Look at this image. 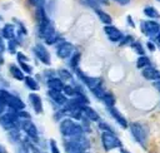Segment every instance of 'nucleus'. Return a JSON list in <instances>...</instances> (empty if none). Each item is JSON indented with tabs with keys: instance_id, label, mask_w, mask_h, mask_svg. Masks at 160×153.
<instances>
[{
	"instance_id": "obj_27",
	"label": "nucleus",
	"mask_w": 160,
	"mask_h": 153,
	"mask_svg": "<svg viewBox=\"0 0 160 153\" xmlns=\"http://www.w3.org/2000/svg\"><path fill=\"white\" fill-rule=\"evenodd\" d=\"M16 153H30V147H29V142L26 140H21L18 143L16 147Z\"/></svg>"
},
{
	"instance_id": "obj_47",
	"label": "nucleus",
	"mask_w": 160,
	"mask_h": 153,
	"mask_svg": "<svg viewBox=\"0 0 160 153\" xmlns=\"http://www.w3.org/2000/svg\"><path fill=\"white\" fill-rule=\"evenodd\" d=\"M98 4H101V5H108V0H95Z\"/></svg>"
},
{
	"instance_id": "obj_51",
	"label": "nucleus",
	"mask_w": 160,
	"mask_h": 153,
	"mask_svg": "<svg viewBox=\"0 0 160 153\" xmlns=\"http://www.w3.org/2000/svg\"><path fill=\"white\" fill-rule=\"evenodd\" d=\"M1 21H2V16L0 15V23H1Z\"/></svg>"
},
{
	"instance_id": "obj_48",
	"label": "nucleus",
	"mask_w": 160,
	"mask_h": 153,
	"mask_svg": "<svg viewBox=\"0 0 160 153\" xmlns=\"http://www.w3.org/2000/svg\"><path fill=\"white\" fill-rule=\"evenodd\" d=\"M0 153H6V149L1 143H0Z\"/></svg>"
},
{
	"instance_id": "obj_30",
	"label": "nucleus",
	"mask_w": 160,
	"mask_h": 153,
	"mask_svg": "<svg viewBox=\"0 0 160 153\" xmlns=\"http://www.w3.org/2000/svg\"><path fill=\"white\" fill-rule=\"evenodd\" d=\"M19 66H20V69H21L24 73H26V74H31V73H32V66H31L28 61H19Z\"/></svg>"
},
{
	"instance_id": "obj_14",
	"label": "nucleus",
	"mask_w": 160,
	"mask_h": 153,
	"mask_svg": "<svg viewBox=\"0 0 160 153\" xmlns=\"http://www.w3.org/2000/svg\"><path fill=\"white\" fill-rule=\"evenodd\" d=\"M29 100H30V104H31L34 112L36 114H41L42 113V100H41V97L39 94H36L35 92H32V93L29 94Z\"/></svg>"
},
{
	"instance_id": "obj_29",
	"label": "nucleus",
	"mask_w": 160,
	"mask_h": 153,
	"mask_svg": "<svg viewBox=\"0 0 160 153\" xmlns=\"http://www.w3.org/2000/svg\"><path fill=\"white\" fill-rule=\"evenodd\" d=\"M10 95H11V93H10L9 90H6V89H4V88H0V103H1V104L6 105L8 102H9Z\"/></svg>"
},
{
	"instance_id": "obj_23",
	"label": "nucleus",
	"mask_w": 160,
	"mask_h": 153,
	"mask_svg": "<svg viewBox=\"0 0 160 153\" xmlns=\"http://www.w3.org/2000/svg\"><path fill=\"white\" fill-rule=\"evenodd\" d=\"M19 41L16 40V38H12V39H9L8 40V44H6V50L10 53V54H16V49L19 46Z\"/></svg>"
},
{
	"instance_id": "obj_1",
	"label": "nucleus",
	"mask_w": 160,
	"mask_h": 153,
	"mask_svg": "<svg viewBox=\"0 0 160 153\" xmlns=\"http://www.w3.org/2000/svg\"><path fill=\"white\" fill-rule=\"evenodd\" d=\"M59 130L65 138H70L85 133L81 123H78L72 118H62L59 124Z\"/></svg>"
},
{
	"instance_id": "obj_18",
	"label": "nucleus",
	"mask_w": 160,
	"mask_h": 153,
	"mask_svg": "<svg viewBox=\"0 0 160 153\" xmlns=\"http://www.w3.org/2000/svg\"><path fill=\"white\" fill-rule=\"evenodd\" d=\"M46 85L49 89H54V90H62L65 83L64 80H61L59 76H50L46 80Z\"/></svg>"
},
{
	"instance_id": "obj_12",
	"label": "nucleus",
	"mask_w": 160,
	"mask_h": 153,
	"mask_svg": "<svg viewBox=\"0 0 160 153\" xmlns=\"http://www.w3.org/2000/svg\"><path fill=\"white\" fill-rule=\"evenodd\" d=\"M48 95L49 98L56 103L58 105H64L68 102V97L61 92V90H54V89H49L48 90Z\"/></svg>"
},
{
	"instance_id": "obj_26",
	"label": "nucleus",
	"mask_w": 160,
	"mask_h": 153,
	"mask_svg": "<svg viewBox=\"0 0 160 153\" xmlns=\"http://www.w3.org/2000/svg\"><path fill=\"white\" fill-rule=\"evenodd\" d=\"M150 65V60H149V58L146 56V55H140L139 58H138V61H136V66L139 68V69H144V68H146V66H149Z\"/></svg>"
},
{
	"instance_id": "obj_3",
	"label": "nucleus",
	"mask_w": 160,
	"mask_h": 153,
	"mask_svg": "<svg viewBox=\"0 0 160 153\" xmlns=\"http://www.w3.org/2000/svg\"><path fill=\"white\" fill-rule=\"evenodd\" d=\"M100 138H101L102 148H104L106 152L121 147V140H120L119 137L114 133V130H102Z\"/></svg>"
},
{
	"instance_id": "obj_19",
	"label": "nucleus",
	"mask_w": 160,
	"mask_h": 153,
	"mask_svg": "<svg viewBox=\"0 0 160 153\" xmlns=\"http://www.w3.org/2000/svg\"><path fill=\"white\" fill-rule=\"evenodd\" d=\"M9 71H10V74H11V76L15 78L16 80H24V78H25V74H24V71L20 69L19 65L10 64V65H9Z\"/></svg>"
},
{
	"instance_id": "obj_31",
	"label": "nucleus",
	"mask_w": 160,
	"mask_h": 153,
	"mask_svg": "<svg viewBox=\"0 0 160 153\" xmlns=\"http://www.w3.org/2000/svg\"><path fill=\"white\" fill-rule=\"evenodd\" d=\"M58 74H59V78L61 80H70L72 78L71 74H70V71L66 70V69H59L58 70Z\"/></svg>"
},
{
	"instance_id": "obj_15",
	"label": "nucleus",
	"mask_w": 160,
	"mask_h": 153,
	"mask_svg": "<svg viewBox=\"0 0 160 153\" xmlns=\"http://www.w3.org/2000/svg\"><path fill=\"white\" fill-rule=\"evenodd\" d=\"M141 74H142V76H144L146 80H152V82L160 80V71L156 70L155 68L150 66V65L146 66V68H144L142 71H141Z\"/></svg>"
},
{
	"instance_id": "obj_13",
	"label": "nucleus",
	"mask_w": 160,
	"mask_h": 153,
	"mask_svg": "<svg viewBox=\"0 0 160 153\" xmlns=\"http://www.w3.org/2000/svg\"><path fill=\"white\" fill-rule=\"evenodd\" d=\"M6 108L9 109H12L15 112L18 110H21V109H25V103L22 102V99L15 94H11L10 98H9V102L6 104Z\"/></svg>"
},
{
	"instance_id": "obj_5",
	"label": "nucleus",
	"mask_w": 160,
	"mask_h": 153,
	"mask_svg": "<svg viewBox=\"0 0 160 153\" xmlns=\"http://www.w3.org/2000/svg\"><path fill=\"white\" fill-rule=\"evenodd\" d=\"M19 128L21 129V132H24L26 134V137L31 142H35V143L39 142V130H38V127L31 122V119L20 120Z\"/></svg>"
},
{
	"instance_id": "obj_39",
	"label": "nucleus",
	"mask_w": 160,
	"mask_h": 153,
	"mask_svg": "<svg viewBox=\"0 0 160 153\" xmlns=\"http://www.w3.org/2000/svg\"><path fill=\"white\" fill-rule=\"evenodd\" d=\"M16 58H18V61H29V58L21 51H16Z\"/></svg>"
},
{
	"instance_id": "obj_53",
	"label": "nucleus",
	"mask_w": 160,
	"mask_h": 153,
	"mask_svg": "<svg viewBox=\"0 0 160 153\" xmlns=\"http://www.w3.org/2000/svg\"><path fill=\"white\" fill-rule=\"evenodd\" d=\"M0 66H1V65H0Z\"/></svg>"
},
{
	"instance_id": "obj_6",
	"label": "nucleus",
	"mask_w": 160,
	"mask_h": 153,
	"mask_svg": "<svg viewBox=\"0 0 160 153\" xmlns=\"http://www.w3.org/2000/svg\"><path fill=\"white\" fill-rule=\"evenodd\" d=\"M32 51L35 54V56L45 65H50L51 64V58H50V53L48 51V49L45 48V45H42L41 43H38L34 45Z\"/></svg>"
},
{
	"instance_id": "obj_49",
	"label": "nucleus",
	"mask_w": 160,
	"mask_h": 153,
	"mask_svg": "<svg viewBox=\"0 0 160 153\" xmlns=\"http://www.w3.org/2000/svg\"><path fill=\"white\" fill-rule=\"evenodd\" d=\"M155 87L158 88V90L160 92V80H158V82H155Z\"/></svg>"
},
{
	"instance_id": "obj_32",
	"label": "nucleus",
	"mask_w": 160,
	"mask_h": 153,
	"mask_svg": "<svg viewBox=\"0 0 160 153\" xmlns=\"http://www.w3.org/2000/svg\"><path fill=\"white\" fill-rule=\"evenodd\" d=\"M16 115L20 120H24V119H31V114L26 110V109H21V110H18L16 112Z\"/></svg>"
},
{
	"instance_id": "obj_33",
	"label": "nucleus",
	"mask_w": 160,
	"mask_h": 153,
	"mask_svg": "<svg viewBox=\"0 0 160 153\" xmlns=\"http://www.w3.org/2000/svg\"><path fill=\"white\" fill-rule=\"evenodd\" d=\"M131 48L139 54V55H142L145 51H144V48H142V45L139 43V41H131Z\"/></svg>"
},
{
	"instance_id": "obj_11",
	"label": "nucleus",
	"mask_w": 160,
	"mask_h": 153,
	"mask_svg": "<svg viewBox=\"0 0 160 153\" xmlns=\"http://www.w3.org/2000/svg\"><path fill=\"white\" fill-rule=\"evenodd\" d=\"M108 112H109V114L118 122V124L120 125V127H122V128H128L129 127V123H128V120H126V118L115 108V105H110V107H108Z\"/></svg>"
},
{
	"instance_id": "obj_40",
	"label": "nucleus",
	"mask_w": 160,
	"mask_h": 153,
	"mask_svg": "<svg viewBox=\"0 0 160 153\" xmlns=\"http://www.w3.org/2000/svg\"><path fill=\"white\" fill-rule=\"evenodd\" d=\"M131 40H132V38L130 35H126V36H122V39L119 43H120V45H126V44H131Z\"/></svg>"
},
{
	"instance_id": "obj_38",
	"label": "nucleus",
	"mask_w": 160,
	"mask_h": 153,
	"mask_svg": "<svg viewBox=\"0 0 160 153\" xmlns=\"http://www.w3.org/2000/svg\"><path fill=\"white\" fill-rule=\"evenodd\" d=\"M29 1V4L31 5V6H34V8H38V6H40V5H45V0H28Z\"/></svg>"
},
{
	"instance_id": "obj_16",
	"label": "nucleus",
	"mask_w": 160,
	"mask_h": 153,
	"mask_svg": "<svg viewBox=\"0 0 160 153\" xmlns=\"http://www.w3.org/2000/svg\"><path fill=\"white\" fill-rule=\"evenodd\" d=\"M82 113H84V117L88 120H91V122H99L100 120L99 113L94 108H91L90 105H88V104H84L82 105Z\"/></svg>"
},
{
	"instance_id": "obj_35",
	"label": "nucleus",
	"mask_w": 160,
	"mask_h": 153,
	"mask_svg": "<svg viewBox=\"0 0 160 153\" xmlns=\"http://www.w3.org/2000/svg\"><path fill=\"white\" fill-rule=\"evenodd\" d=\"M81 3L82 4H85L86 6H89V8H92V9H96L98 8V3L95 1V0H81Z\"/></svg>"
},
{
	"instance_id": "obj_28",
	"label": "nucleus",
	"mask_w": 160,
	"mask_h": 153,
	"mask_svg": "<svg viewBox=\"0 0 160 153\" xmlns=\"http://www.w3.org/2000/svg\"><path fill=\"white\" fill-rule=\"evenodd\" d=\"M61 92H62L66 97H75V95L78 94L76 88H75V87H72V85H69V84H65Z\"/></svg>"
},
{
	"instance_id": "obj_9",
	"label": "nucleus",
	"mask_w": 160,
	"mask_h": 153,
	"mask_svg": "<svg viewBox=\"0 0 160 153\" xmlns=\"http://www.w3.org/2000/svg\"><path fill=\"white\" fill-rule=\"evenodd\" d=\"M72 53H74V45L71 43L65 41V40H61V41L58 43V45H56V55L60 59H68Z\"/></svg>"
},
{
	"instance_id": "obj_52",
	"label": "nucleus",
	"mask_w": 160,
	"mask_h": 153,
	"mask_svg": "<svg viewBox=\"0 0 160 153\" xmlns=\"http://www.w3.org/2000/svg\"><path fill=\"white\" fill-rule=\"evenodd\" d=\"M158 1H160V0H158Z\"/></svg>"
},
{
	"instance_id": "obj_2",
	"label": "nucleus",
	"mask_w": 160,
	"mask_h": 153,
	"mask_svg": "<svg viewBox=\"0 0 160 153\" xmlns=\"http://www.w3.org/2000/svg\"><path fill=\"white\" fill-rule=\"evenodd\" d=\"M0 125L4 130H11L15 128H19L20 125V119L16 115V112L12 109H9L8 112L2 113L0 115Z\"/></svg>"
},
{
	"instance_id": "obj_50",
	"label": "nucleus",
	"mask_w": 160,
	"mask_h": 153,
	"mask_svg": "<svg viewBox=\"0 0 160 153\" xmlns=\"http://www.w3.org/2000/svg\"><path fill=\"white\" fill-rule=\"evenodd\" d=\"M120 152H121V153H130L129 150H126V149H124V148H121V147H120Z\"/></svg>"
},
{
	"instance_id": "obj_20",
	"label": "nucleus",
	"mask_w": 160,
	"mask_h": 153,
	"mask_svg": "<svg viewBox=\"0 0 160 153\" xmlns=\"http://www.w3.org/2000/svg\"><path fill=\"white\" fill-rule=\"evenodd\" d=\"M22 82L25 83V85H26L31 92L39 90V83H38V80H36L35 78H32V76H30V75H26Z\"/></svg>"
},
{
	"instance_id": "obj_34",
	"label": "nucleus",
	"mask_w": 160,
	"mask_h": 153,
	"mask_svg": "<svg viewBox=\"0 0 160 153\" xmlns=\"http://www.w3.org/2000/svg\"><path fill=\"white\" fill-rule=\"evenodd\" d=\"M49 144H50V152L51 153H61L60 149H59V147H58V144H56V142L54 139H51Z\"/></svg>"
},
{
	"instance_id": "obj_45",
	"label": "nucleus",
	"mask_w": 160,
	"mask_h": 153,
	"mask_svg": "<svg viewBox=\"0 0 160 153\" xmlns=\"http://www.w3.org/2000/svg\"><path fill=\"white\" fill-rule=\"evenodd\" d=\"M128 23H129V25H131V26H132V28H134V26H135V24H134V21H132V18H131V16H130V15H129V16H128Z\"/></svg>"
},
{
	"instance_id": "obj_36",
	"label": "nucleus",
	"mask_w": 160,
	"mask_h": 153,
	"mask_svg": "<svg viewBox=\"0 0 160 153\" xmlns=\"http://www.w3.org/2000/svg\"><path fill=\"white\" fill-rule=\"evenodd\" d=\"M99 128L101 129V130H112V128L106 123V122H104V120H99Z\"/></svg>"
},
{
	"instance_id": "obj_42",
	"label": "nucleus",
	"mask_w": 160,
	"mask_h": 153,
	"mask_svg": "<svg viewBox=\"0 0 160 153\" xmlns=\"http://www.w3.org/2000/svg\"><path fill=\"white\" fill-rule=\"evenodd\" d=\"M114 1L118 3V4H120V5H128L130 0H114Z\"/></svg>"
},
{
	"instance_id": "obj_25",
	"label": "nucleus",
	"mask_w": 160,
	"mask_h": 153,
	"mask_svg": "<svg viewBox=\"0 0 160 153\" xmlns=\"http://www.w3.org/2000/svg\"><path fill=\"white\" fill-rule=\"evenodd\" d=\"M144 14H145L149 19H159V18H160L158 10H156L154 6H146V8H144Z\"/></svg>"
},
{
	"instance_id": "obj_41",
	"label": "nucleus",
	"mask_w": 160,
	"mask_h": 153,
	"mask_svg": "<svg viewBox=\"0 0 160 153\" xmlns=\"http://www.w3.org/2000/svg\"><path fill=\"white\" fill-rule=\"evenodd\" d=\"M146 46H148V49H149L150 51H154V50H155V44H154L152 41H148Z\"/></svg>"
},
{
	"instance_id": "obj_10",
	"label": "nucleus",
	"mask_w": 160,
	"mask_h": 153,
	"mask_svg": "<svg viewBox=\"0 0 160 153\" xmlns=\"http://www.w3.org/2000/svg\"><path fill=\"white\" fill-rule=\"evenodd\" d=\"M104 31H105L106 36L109 38V40H111V41H114V43H119V41L122 39V36H124V34H122L116 26H114V25H111V24L105 25V26H104Z\"/></svg>"
},
{
	"instance_id": "obj_7",
	"label": "nucleus",
	"mask_w": 160,
	"mask_h": 153,
	"mask_svg": "<svg viewBox=\"0 0 160 153\" xmlns=\"http://www.w3.org/2000/svg\"><path fill=\"white\" fill-rule=\"evenodd\" d=\"M75 73H76V75H78V78L91 90L92 88H95V87H98V85H100V84H102L101 83V79L100 78H95V76H89V75H86L82 70H80L79 68H76L75 69Z\"/></svg>"
},
{
	"instance_id": "obj_4",
	"label": "nucleus",
	"mask_w": 160,
	"mask_h": 153,
	"mask_svg": "<svg viewBox=\"0 0 160 153\" xmlns=\"http://www.w3.org/2000/svg\"><path fill=\"white\" fill-rule=\"evenodd\" d=\"M128 128H130V133L134 137V139L138 143H140L142 147H145L146 140H148V130H146V128L141 123H138V122H131Z\"/></svg>"
},
{
	"instance_id": "obj_8",
	"label": "nucleus",
	"mask_w": 160,
	"mask_h": 153,
	"mask_svg": "<svg viewBox=\"0 0 160 153\" xmlns=\"http://www.w3.org/2000/svg\"><path fill=\"white\" fill-rule=\"evenodd\" d=\"M141 30L145 35H148L150 38H155L156 34L160 31V25H159L158 21L150 19V20H146V21L141 23Z\"/></svg>"
},
{
	"instance_id": "obj_37",
	"label": "nucleus",
	"mask_w": 160,
	"mask_h": 153,
	"mask_svg": "<svg viewBox=\"0 0 160 153\" xmlns=\"http://www.w3.org/2000/svg\"><path fill=\"white\" fill-rule=\"evenodd\" d=\"M5 50H6V45H5V39L0 35V56H2L4 55V53H5Z\"/></svg>"
},
{
	"instance_id": "obj_22",
	"label": "nucleus",
	"mask_w": 160,
	"mask_h": 153,
	"mask_svg": "<svg viewBox=\"0 0 160 153\" xmlns=\"http://www.w3.org/2000/svg\"><path fill=\"white\" fill-rule=\"evenodd\" d=\"M101 102H102L106 107L115 105V97H114V94H112V93H110V92H106V90H105V93H104V95H102V98H101Z\"/></svg>"
},
{
	"instance_id": "obj_21",
	"label": "nucleus",
	"mask_w": 160,
	"mask_h": 153,
	"mask_svg": "<svg viewBox=\"0 0 160 153\" xmlns=\"http://www.w3.org/2000/svg\"><path fill=\"white\" fill-rule=\"evenodd\" d=\"M94 10H95V13H96V15H98V18L100 19V21H101V23H104L105 25L111 24L112 19H111V16H110L108 13L102 11V10H101V9H99V8H96V9H94Z\"/></svg>"
},
{
	"instance_id": "obj_17",
	"label": "nucleus",
	"mask_w": 160,
	"mask_h": 153,
	"mask_svg": "<svg viewBox=\"0 0 160 153\" xmlns=\"http://www.w3.org/2000/svg\"><path fill=\"white\" fill-rule=\"evenodd\" d=\"M0 35H1L4 39H6V40L12 39V38H15V35H16V29H15V26H14L12 24L8 23V24H5V25L1 28Z\"/></svg>"
},
{
	"instance_id": "obj_46",
	"label": "nucleus",
	"mask_w": 160,
	"mask_h": 153,
	"mask_svg": "<svg viewBox=\"0 0 160 153\" xmlns=\"http://www.w3.org/2000/svg\"><path fill=\"white\" fill-rule=\"evenodd\" d=\"M5 109H6V105H4V104L0 103V115H1L2 113H5Z\"/></svg>"
},
{
	"instance_id": "obj_24",
	"label": "nucleus",
	"mask_w": 160,
	"mask_h": 153,
	"mask_svg": "<svg viewBox=\"0 0 160 153\" xmlns=\"http://www.w3.org/2000/svg\"><path fill=\"white\" fill-rule=\"evenodd\" d=\"M70 58V61H69V65L72 68V69H76L78 68V65H79V63H80V58H81V55H80V53L79 51H75L74 50V53L69 56Z\"/></svg>"
},
{
	"instance_id": "obj_44",
	"label": "nucleus",
	"mask_w": 160,
	"mask_h": 153,
	"mask_svg": "<svg viewBox=\"0 0 160 153\" xmlns=\"http://www.w3.org/2000/svg\"><path fill=\"white\" fill-rule=\"evenodd\" d=\"M55 1L56 0H48V8L51 10L52 9V4H55Z\"/></svg>"
},
{
	"instance_id": "obj_43",
	"label": "nucleus",
	"mask_w": 160,
	"mask_h": 153,
	"mask_svg": "<svg viewBox=\"0 0 160 153\" xmlns=\"http://www.w3.org/2000/svg\"><path fill=\"white\" fill-rule=\"evenodd\" d=\"M155 43L160 46V31H159V33L156 34V36H155Z\"/></svg>"
}]
</instances>
